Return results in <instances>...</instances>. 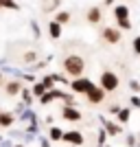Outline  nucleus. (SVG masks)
I'll return each instance as SVG.
<instances>
[{
	"label": "nucleus",
	"mask_w": 140,
	"mask_h": 147,
	"mask_svg": "<svg viewBox=\"0 0 140 147\" xmlns=\"http://www.w3.org/2000/svg\"><path fill=\"white\" fill-rule=\"evenodd\" d=\"M64 68H66L68 75L79 77V75L83 73V59H81L79 55H70V57H66V61H64Z\"/></svg>",
	"instance_id": "1"
},
{
	"label": "nucleus",
	"mask_w": 140,
	"mask_h": 147,
	"mask_svg": "<svg viewBox=\"0 0 140 147\" xmlns=\"http://www.w3.org/2000/svg\"><path fill=\"white\" fill-rule=\"evenodd\" d=\"M101 88H103V90H116V88H118V77H116L114 73H110V70H107V73H103L101 75Z\"/></svg>",
	"instance_id": "2"
},
{
	"label": "nucleus",
	"mask_w": 140,
	"mask_h": 147,
	"mask_svg": "<svg viewBox=\"0 0 140 147\" xmlns=\"http://www.w3.org/2000/svg\"><path fill=\"white\" fill-rule=\"evenodd\" d=\"M92 86H94V84H92L90 79H74L72 81V90L74 92H88Z\"/></svg>",
	"instance_id": "3"
},
{
	"label": "nucleus",
	"mask_w": 140,
	"mask_h": 147,
	"mask_svg": "<svg viewBox=\"0 0 140 147\" xmlns=\"http://www.w3.org/2000/svg\"><path fill=\"white\" fill-rule=\"evenodd\" d=\"M85 94H88V99H90L92 103H98V101H101V99H103L105 90H103V88H94V86H92L90 90L85 92Z\"/></svg>",
	"instance_id": "4"
},
{
	"label": "nucleus",
	"mask_w": 140,
	"mask_h": 147,
	"mask_svg": "<svg viewBox=\"0 0 140 147\" xmlns=\"http://www.w3.org/2000/svg\"><path fill=\"white\" fill-rule=\"evenodd\" d=\"M61 136H64V141L72 143V145H81V143H83V136H81L79 132H68V134H61Z\"/></svg>",
	"instance_id": "5"
},
{
	"label": "nucleus",
	"mask_w": 140,
	"mask_h": 147,
	"mask_svg": "<svg viewBox=\"0 0 140 147\" xmlns=\"http://www.w3.org/2000/svg\"><path fill=\"white\" fill-rule=\"evenodd\" d=\"M103 37H105L110 44H116L118 40H121V33H118L116 29H105V31H103Z\"/></svg>",
	"instance_id": "6"
},
{
	"label": "nucleus",
	"mask_w": 140,
	"mask_h": 147,
	"mask_svg": "<svg viewBox=\"0 0 140 147\" xmlns=\"http://www.w3.org/2000/svg\"><path fill=\"white\" fill-rule=\"evenodd\" d=\"M79 117H81V114L74 110V108H70V105H66V108H64V119H68V121H77Z\"/></svg>",
	"instance_id": "7"
},
{
	"label": "nucleus",
	"mask_w": 140,
	"mask_h": 147,
	"mask_svg": "<svg viewBox=\"0 0 140 147\" xmlns=\"http://www.w3.org/2000/svg\"><path fill=\"white\" fill-rule=\"evenodd\" d=\"M48 31H50V37H53V40H55V37H59V33H61L59 22H50V24H48Z\"/></svg>",
	"instance_id": "8"
},
{
	"label": "nucleus",
	"mask_w": 140,
	"mask_h": 147,
	"mask_svg": "<svg viewBox=\"0 0 140 147\" xmlns=\"http://www.w3.org/2000/svg\"><path fill=\"white\" fill-rule=\"evenodd\" d=\"M88 20L90 22H98L101 20V9H90L88 11Z\"/></svg>",
	"instance_id": "9"
},
{
	"label": "nucleus",
	"mask_w": 140,
	"mask_h": 147,
	"mask_svg": "<svg viewBox=\"0 0 140 147\" xmlns=\"http://www.w3.org/2000/svg\"><path fill=\"white\" fill-rule=\"evenodd\" d=\"M129 11H127V7H116V18H118V22L121 20H127Z\"/></svg>",
	"instance_id": "10"
},
{
	"label": "nucleus",
	"mask_w": 140,
	"mask_h": 147,
	"mask_svg": "<svg viewBox=\"0 0 140 147\" xmlns=\"http://www.w3.org/2000/svg\"><path fill=\"white\" fill-rule=\"evenodd\" d=\"M7 92H9V94H18V92H20V84H15V81H11V84L7 86Z\"/></svg>",
	"instance_id": "11"
},
{
	"label": "nucleus",
	"mask_w": 140,
	"mask_h": 147,
	"mask_svg": "<svg viewBox=\"0 0 140 147\" xmlns=\"http://www.w3.org/2000/svg\"><path fill=\"white\" fill-rule=\"evenodd\" d=\"M11 123H13L11 114H0V125H11Z\"/></svg>",
	"instance_id": "12"
},
{
	"label": "nucleus",
	"mask_w": 140,
	"mask_h": 147,
	"mask_svg": "<svg viewBox=\"0 0 140 147\" xmlns=\"http://www.w3.org/2000/svg\"><path fill=\"white\" fill-rule=\"evenodd\" d=\"M105 127H107V132H110V134H118V132H121V129L116 127V123H112V121L105 123Z\"/></svg>",
	"instance_id": "13"
},
{
	"label": "nucleus",
	"mask_w": 140,
	"mask_h": 147,
	"mask_svg": "<svg viewBox=\"0 0 140 147\" xmlns=\"http://www.w3.org/2000/svg\"><path fill=\"white\" fill-rule=\"evenodd\" d=\"M46 90H48V88L44 86V84H37V86L33 88V94H40V97H42V94H44V92H46Z\"/></svg>",
	"instance_id": "14"
},
{
	"label": "nucleus",
	"mask_w": 140,
	"mask_h": 147,
	"mask_svg": "<svg viewBox=\"0 0 140 147\" xmlns=\"http://www.w3.org/2000/svg\"><path fill=\"white\" fill-rule=\"evenodd\" d=\"M68 20H70V13H66V11H64V13H59V16H57V20H55V22L64 24V22H68Z\"/></svg>",
	"instance_id": "15"
},
{
	"label": "nucleus",
	"mask_w": 140,
	"mask_h": 147,
	"mask_svg": "<svg viewBox=\"0 0 140 147\" xmlns=\"http://www.w3.org/2000/svg\"><path fill=\"white\" fill-rule=\"evenodd\" d=\"M50 138H61V129H57V127H50Z\"/></svg>",
	"instance_id": "16"
},
{
	"label": "nucleus",
	"mask_w": 140,
	"mask_h": 147,
	"mask_svg": "<svg viewBox=\"0 0 140 147\" xmlns=\"http://www.w3.org/2000/svg\"><path fill=\"white\" fill-rule=\"evenodd\" d=\"M134 51L140 55V37H136V40H134Z\"/></svg>",
	"instance_id": "17"
},
{
	"label": "nucleus",
	"mask_w": 140,
	"mask_h": 147,
	"mask_svg": "<svg viewBox=\"0 0 140 147\" xmlns=\"http://www.w3.org/2000/svg\"><path fill=\"white\" fill-rule=\"evenodd\" d=\"M127 119H129V110H123L121 112V121H127Z\"/></svg>",
	"instance_id": "18"
},
{
	"label": "nucleus",
	"mask_w": 140,
	"mask_h": 147,
	"mask_svg": "<svg viewBox=\"0 0 140 147\" xmlns=\"http://www.w3.org/2000/svg\"><path fill=\"white\" fill-rule=\"evenodd\" d=\"M131 88H134V90L138 92V90H140V84H138V81H131Z\"/></svg>",
	"instance_id": "19"
},
{
	"label": "nucleus",
	"mask_w": 140,
	"mask_h": 147,
	"mask_svg": "<svg viewBox=\"0 0 140 147\" xmlns=\"http://www.w3.org/2000/svg\"><path fill=\"white\" fill-rule=\"evenodd\" d=\"M0 7H2V0H0Z\"/></svg>",
	"instance_id": "20"
},
{
	"label": "nucleus",
	"mask_w": 140,
	"mask_h": 147,
	"mask_svg": "<svg viewBox=\"0 0 140 147\" xmlns=\"http://www.w3.org/2000/svg\"><path fill=\"white\" fill-rule=\"evenodd\" d=\"M0 79H2V73H0Z\"/></svg>",
	"instance_id": "21"
},
{
	"label": "nucleus",
	"mask_w": 140,
	"mask_h": 147,
	"mask_svg": "<svg viewBox=\"0 0 140 147\" xmlns=\"http://www.w3.org/2000/svg\"><path fill=\"white\" fill-rule=\"evenodd\" d=\"M18 147H22V145H18Z\"/></svg>",
	"instance_id": "22"
}]
</instances>
